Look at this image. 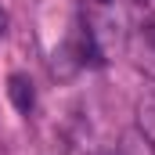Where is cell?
Instances as JSON below:
<instances>
[{"label":"cell","mask_w":155,"mask_h":155,"mask_svg":"<svg viewBox=\"0 0 155 155\" xmlns=\"http://www.w3.org/2000/svg\"><path fill=\"white\" fill-rule=\"evenodd\" d=\"M7 97H11V105L18 108V112H29L33 105H36V90H33V79L29 76H15L7 79Z\"/></svg>","instance_id":"obj_1"},{"label":"cell","mask_w":155,"mask_h":155,"mask_svg":"<svg viewBox=\"0 0 155 155\" xmlns=\"http://www.w3.org/2000/svg\"><path fill=\"white\" fill-rule=\"evenodd\" d=\"M4 33H7V11L0 7V36H4Z\"/></svg>","instance_id":"obj_3"},{"label":"cell","mask_w":155,"mask_h":155,"mask_svg":"<svg viewBox=\"0 0 155 155\" xmlns=\"http://www.w3.org/2000/svg\"><path fill=\"white\" fill-rule=\"evenodd\" d=\"M141 4H144V0H141Z\"/></svg>","instance_id":"obj_4"},{"label":"cell","mask_w":155,"mask_h":155,"mask_svg":"<svg viewBox=\"0 0 155 155\" xmlns=\"http://www.w3.org/2000/svg\"><path fill=\"white\" fill-rule=\"evenodd\" d=\"M144 40H148V43H152V47H155V18H152V22H148V25H144Z\"/></svg>","instance_id":"obj_2"}]
</instances>
